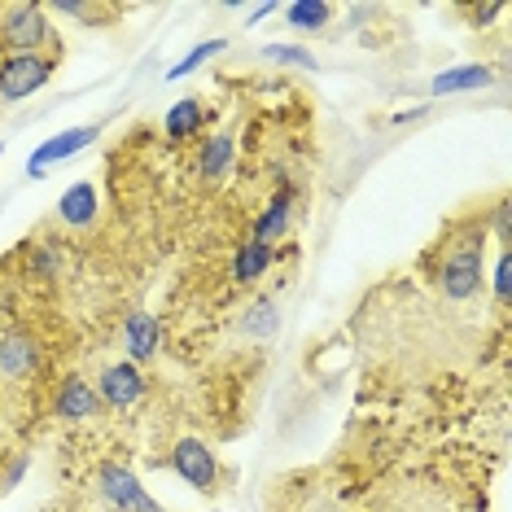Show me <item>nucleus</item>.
<instances>
[{
    "instance_id": "obj_1",
    "label": "nucleus",
    "mask_w": 512,
    "mask_h": 512,
    "mask_svg": "<svg viewBox=\"0 0 512 512\" xmlns=\"http://www.w3.org/2000/svg\"><path fill=\"white\" fill-rule=\"evenodd\" d=\"M438 289L447 302H469L482 289V232H460L438 267Z\"/></svg>"
},
{
    "instance_id": "obj_2",
    "label": "nucleus",
    "mask_w": 512,
    "mask_h": 512,
    "mask_svg": "<svg viewBox=\"0 0 512 512\" xmlns=\"http://www.w3.org/2000/svg\"><path fill=\"white\" fill-rule=\"evenodd\" d=\"M53 57H40V53H14L5 66H0V97L5 101H22L31 92H40L44 84L53 79Z\"/></svg>"
},
{
    "instance_id": "obj_3",
    "label": "nucleus",
    "mask_w": 512,
    "mask_h": 512,
    "mask_svg": "<svg viewBox=\"0 0 512 512\" xmlns=\"http://www.w3.org/2000/svg\"><path fill=\"white\" fill-rule=\"evenodd\" d=\"M97 491L110 499L119 512H162V504L136 482V473H127L123 464H101L97 469Z\"/></svg>"
},
{
    "instance_id": "obj_4",
    "label": "nucleus",
    "mask_w": 512,
    "mask_h": 512,
    "mask_svg": "<svg viewBox=\"0 0 512 512\" xmlns=\"http://www.w3.org/2000/svg\"><path fill=\"white\" fill-rule=\"evenodd\" d=\"M0 36L14 44L18 53H36L53 40V27L44 22L40 5H9L5 18H0Z\"/></svg>"
},
{
    "instance_id": "obj_5",
    "label": "nucleus",
    "mask_w": 512,
    "mask_h": 512,
    "mask_svg": "<svg viewBox=\"0 0 512 512\" xmlns=\"http://www.w3.org/2000/svg\"><path fill=\"white\" fill-rule=\"evenodd\" d=\"M171 469H176L189 486H197V491H215V486H219V460H215V451L206 447V442H197V438L176 442V451H171Z\"/></svg>"
},
{
    "instance_id": "obj_6",
    "label": "nucleus",
    "mask_w": 512,
    "mask_h": 512,
    "mask_svg": "<svg viewBox=\"0 0 512 512\" xmlns=\"http://www.w3.org/2000/svg\"><path fill=\"white\" fill-rule=\"evenodd\" d=\"M97 127H71V132H62V136H49L36 154H31V176H44V171L53 167V162H66L71 154H79V149H88L92 141H97Z\"/></svg>"
},
{
    "instance_id": "obj_7",
    "label": "nucleus",
    "mask_w": 512,
    "mask_h": 512,
    "mask_svg": "<svg viewBox=\"0 0 512 512\" xmlns=\"http://www.w3.org/2000/svg\"><path fill=\"white\" fill-rule=\"evenodd\" d=\"M145 394V377L136 364H110L101 372V399L110 407H132Z\"/></svg>"
},
{
    "instance_id": "obj_8",
    "label": "nucleus",
    "mask_w": 512,
    "mask_h": 512,
    "mask_svg": "<svg viewBox=\"0 0 512 512\" xmlns=\"http://www.w3.org/2000/svg\"><path fill=\"white\" fill-rule=\"evenodd\" d=\"M40 364V346L27 333H5L0 337V372L5 377H31Z\"/></svg>"
},
{
    "instance_id": "obj_9",
    "label": "nucleus",
    "mask_w": 512,
    "mask_h": 512,
    "mask_svg": "<svg viewBox=\"0 0 512 512\" xmlns=\"http://www.w3.org/2000/svg\"><path fill=\"white\" fill-rule=\"evenodd\" d=\"M123 342H127V364H145V359H154L158 320L149 316V311H132V316H127V329H123Z\"/></svg>"
},
{
    "instance_id": "obj_10",
    "label": "nucleus",
    "mask_w": 512,
    "mask_h": 512,
    "mask_svg": "<svg viewBox=\"0 0 512 512\" xmlns=\"http://www.w3.org/2000/svg\"><path fill=\"white\" fill-rule=\"evenodd\" d=\"M57 416L62 421H88V416H97V390L84 377H66L62 390H57Z\"/></svg>"
},
{
    "instance_id": "obj_11",
    "label": "nucleus",
    "mask_w": 512,
    "mask_h": 512,
    "mask_svg": "<svg viewBox=\"0 0 512 512\" xmlns=\"http://www.w3.org/2000/svg\"><path fill=\"white\" fill-rule=\"evenodd\" d=\"M57 215L71 228H88L92 219H97V184H88V180L71 184V189L62 193V202H57Z\"/></svg>"
},
{
    "instance_id": "obj_12",
    "label": "nucleus",
    "mask_w": 512,
    "mask_h": 512,
    "mask_svg": "<svg viewBox=\"0 0 512 512\" xmlns=\"http://www.w3.org/2000/svg\"><path fill=\"white\" fill-rule=\"evenodd\" d=\"M289 228V189H281L272 197V206L259 215V224H254V246H267L272 250V241H281Z\"/></svg>"
},
{
    "instance_id": "obj_13",
    "label": "nucleus",
    "mask_w": 512,
    "mask_h": 512,
    "mask_svg": "<svg viewBox=\"0 0 512 512\" xmlns=\"http://www.w3.org/2000/svg\"><path fill=\"white\" fill-rule=\"evenodd\" d=\"M197 171H202V180H224L232 171V136L219 132L211 141L202 145V154H197Z\"/></svg>"
},
{
    "instance_id": "obj_14",
    "label": "nucleus",
    "mask_w": 512,
    "mask_h": 512,
    "mask_svg": "<svg viewBox=\"0 0 512 512\" xmlns=\"http://www.w3.org/2000/svg\"><path fill=\"white\" fill-rule=\"evenodd\" d=\"M491 79H495V75L486 71V66H456V71L434 75L429 92H434V97H442V92H473V88H486Z\"/></svg>"
},
{
    "instance_id": "obj_15",
    "label": "nucleus",
    "mask_w": 512,
    "mask_h": 512,
    "mask_svg": "<svg viewBox=\"0 0 512 512\" xmlns=\"http://www.w3.org/2000/svg\"><path fill=\"white\" fill-rule=\"evenodd\" d=\"M202 97H184L176 101V106L167 110V136L171 141H189V136H197V127H202Z\"/></svg>"
},
{
    "instance_id": "obj_16",
    "label": "nucleus",
    "mask_w": 512,
    "mask_h": 512,
    "mask_svg": "<svg viewBox=\"0 0 512 512\" xmlns=\"http://www.w3.org/2000/svg\"><path fill=\"white\" fill-rule=\"evenodd\" d=\"M267 263H272V250L246 241V246L237 250V259H232V276H237L241 285H250V281H259V276L267 272Z\"/></svg>"
},
{
    "instance_id": "obj_17",
    "label": "nucleus",
    "mask_w": 512,
    "mask_h": 512,
    "mask_svg": "<svg viewBox=\"0 0 512 512\" xmlns=\"http://www.w3.org/2000/svg\"><path fill=\"white\" fill-rule=\"evenodd\" d=\"M337 9L333 5H324V0H302V5H289L285 9V18L294 22L298 31H320V27H329Z\"/></svg>"
},
{
    "instance_id": "obj_18",
    "label": "nucleus",
    "mask_w": 512,
    "mask_h": 512,
    "mask_svg": "<svg viewBox=\"0 0 512 512\" xmlns=\"http://www.w3.org/2000/svg\"><path fill=\"white\" fill-rule=\"evenodd\" d=\"M215 53H224V40H206V44H197L193 53H184V62H180V66H171L167 79H184V75H193L197 66H202V62H211Z\"/></svg>"
},
{
    "instance_id": "obj_19",
    "label": "nucleus",
    "mask_w": 512,
    "mask_h": 512,
    "mask_svg": "<svg viewBox=\"0 0 512 512\" xmlns=\"http://www.w3.org/2000/svg\"><path fill=\"white\" fill-rule=\"evenodd\" d=\"M263 57L267 62H281V66H316V57L307 49H294V44H267Z\"/></svg>"
},
{
    "instance_id": "obj_20",
    "label": "nucleus",
    "mask_w": 512,
    "mask_h": 512,
    "mask_svg": "<svg viewBox=\"0 0 512 512\" xmlns=\"http://www.w3.org/2000/svg\"><path fill=\"white\" fill-rule=\"evenodd\" d=\"M276 324H281L276 307H272V302H259V307H254V316L246 320V333H254V337H272V333H276Z\"/></svg>"
},
{
    "instance_id": "obj_21",
    "label": "nucleus",
    "mask_w": 512,
    "mask_h": 512,
    "mask_svg": "<svg viewBox=\"0 0 512 512\" xmlns=\"http://www.w3.org/2000/svg\"><path fill=\"white\" fill-rule=\"evenodd\" d=\"M57 14H66V18H84V22H106V18H114V9H106V5H75V0H57Z\"/></svg>"
},
{
    "instance_id": "obj_22",
    "label": "nucleus",
    "mask_w": 512,
    "mask_h": 512,
    "mask_svg": "<svg viewBox=\"0 0 512 512\" xmlns=\"http://www.w3.org/2000/svg\"><path fill=\"white\" fill-rule=\"evenodd\" d=\"M508 294H512V254L504 246L499 250V263H495V298L508 302Z\"/></svg>"
},
{
    "instance_id": "obj_23",
    "label": "nucleus",
    "mask_w": 512,
    "mask_h": 512,
    "mask_svg": "<svg viewBox=\"0 0 512 512\" xmlns=\"http://www.w3.org/2000/svg\"><path fill=\"white\" fill-rule=\"evenodd\" d=\"M495 228H499V241H508V202H499V211H495Z\"/></svg>"
},
{
    "instance_id": "obj_24",
    "label": "nucleus",
    "mask_w": 512,
    "mask_h": 512,
    "mask_svg": "<svg viewBox=\"0 0 512 512\" xmlns=\"http://www.w3.org/2000/svg\"><path fill=\"white\" fill-rule=\"evenodd\" d=\"M27 473V456H18L14 464H9V477H5V486H18V477Z\"/></svg>"
},
{
    "instance_id": "obj_25",
    "label": "nucleus",
    "mask_w": 512,
    "mask_h": 512,
    "mask_svg": "<svg viewBox=\"0 0 512 512\" xmlns=\"http://www.w3.org/2000/svg\"><path fill=\"white\" fill-rule=\"evenodd\" d=\"M272 14H276V5H259V9L250 14V22H263V18H272Z\"/></svg>"
},
{
    "instance_id": "obj_26",
    "label": "nucleus",
    "mask_w": 512,
    "mask_h": 512,
    "mask_svg": "<svg viewBox=\"0 0 512 512\" xmlns=\"http://www.w3.org/2000/svg\"><path fill=\"white\" fill-rule=\"evenodd\" d=\"M0 154H5V145H0Z\"/></svg>"
}]
</instances>
